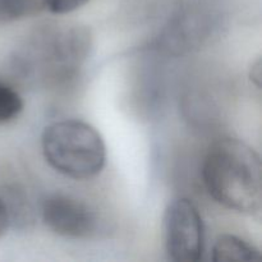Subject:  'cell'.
<instances>
[{
	"label": "cell",
	"mask_w": 262,
	"mask_h": 262,
	"mask_svg": "<svg viewBox=\"0 0 262 262\" xmlns=\"http://www.w3.org/2000/svg\"><path fill=\"white\" fill-rule=\"evenodd\" d=\"M261 257L260 251L251 243L232 234H223L212 248V260L224 261H255Z\"/></svg>",
	"instance_id": "5b68a950"
},
{
	"label": "cell",
	"mask_w": 262,
	"mask_h": 262,
	"mask_svg": "<svg viewBox=\"0 0 262 262\" xmlns=\"http://www.w3.org/2000/svg\"><path fill=\"white\" fill-rule=\"evenodd\" d=\"M89 0H42V5L53 14H67L83 7Z\"/></svg>",
	"instance_id": "ba28073f"
},
{
	"label": "cell",
	"mask_w": 262,
	"mask_h": 262,
	"mask_svg": "<svg viewBox=\"0 0 262 262\" xmlns=\"http://www.w3.org/2000/svg\"><path fill=\"white\" fill-rule=\"evenodd\" d=\"M40 8L38 0H0V25L31 17Z\"/></svg>",
	"instance_id": "8992f818"
},
{
	"label": "cell",
	"mask_w": 262,
	"mask_h": 262,
	"mask_svg": "<svg viewBox=\"0 0 262 262\" xmlns=\"http://www.w3.org/2000/svg\"><path fill=\"white\" fill-rule=\"evenodd\" d=\"M202 179L210 196L241 214H256L262 201L260 155L237 138H223L210 147Z\"/></svg>",
	"instance_id": "6da1fadb"
},
{
	"label": "cell",
	"mask_w": 262,
	"mask_h": 262,
	"mask_svg": "<svg viewBox=\"0 0 262 262\" xmlns=\"http://www.w3.org/2000/svg\"><path fill=\"white\" fill-rule=\"evenodd\" d=\"M204 222L199 209L188 199H176L163 217L166 255L177 262H197L204 252Z\"/></svg>",
	"instance_id": "3957f363"
},
{
	"label": "cell",
	"mask_w": 262,
	"mask_h": 262,
	"mask_svg": "<svg viewBox=\"0 0 262 262\" xmlns=\"http://www.w3.org/2000/svg\"><path fill=\"white\" fill-rule=\"evenodd\" d=\"M25 104L10 84L0 81V125L10 123L22 113Z\"/></svg>",
	"instance_id": "52a82bcc"
},
{
	"label": "cell",
	"mask_w": 262,
	"mask_h": 262,
	"mask_svg": "<svg viewBox=\"0 0 262 262\" xmlns=\"http://www.w3.org/2000/svg\"><path fill=\"white\" fill-rule=\"evenodd\" d=\"M41 146L49 165L72 179H90L102 170L106 147L96 128L82 120L67 119L45 128Z\"/></svg>",
	"instance_id": "7a4b0ae2"
},
{
	"label": "cell",
	"mask_w": 262,
	"mask_h": 262,
	"mask_svg": "<svg viewBox=\"0 0 262 262\" xmlns=\"http://www.w3.org/2000/svg\"><path fill=\"white\" fill-rule=\"evenodd\" d=\"M42 220L53 233L74 239L90 237L97 222L86 204L63 193H54L43 201Z\"/></svg>",
	"instance_id": "277c9868"
},
{
	"label": "cell",
	"mask_w": 262,
	"mask_h": 262,
	"mask_svg": "<svg viewBox=\"0 0 262 262\" xmlns=\"http://www.w3.org/2000/svg\"><path fill=\"white\" fill-rule=\"evenodd\" d=\"M10 224H12V217H10L9 207H8L4 197L0 194V238L4 237Z\"/></svg>",
	"instance_id": "9c48e42d"
}]
</instances>
